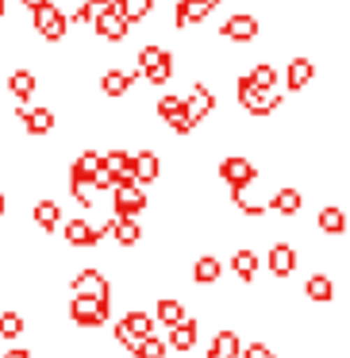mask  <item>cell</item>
<instances>
[{
    "mask_svg": "<svg viewBox=\"0 0 350 358\" xmlns=\"http://www.w3.org/2000/svg\"><path fill=\"white\" fill-rule=\"evenodd\" d=\"M235 93H239V104L250 112V116H270V112L281 108V93H277V89H270V93H265V89H254L247 73L239 78V89H235Z\"/></svg>",
    "mask_w": 350,
    "mask_h": 358,
    "instance_id": "1",
    "label": "cell"
},
{
    "mask_svg": "<svg viewBox=\"0 0 350 358\" xmlns=\"http://www.w3.org/2000/svg\"><path fill=\"white\" fill-rule=\"evenodd\" d=\"M139 73L150 85H166L173 78V55L166 47H143L139 50Z\"/></svg>",
    "mask_w": 350,
    "mask_h": 358,
    "instance_id": "2",
    "label": "cell"
},
{
    "mask_svg": "<svg viewBox=\"0 0 350 358\" xmlns=\"http://www.w3.org/2000/svg\"><path fill=\"white\" fill-rule=\"evenodd\" d=\"M219 178L231 185V193L235 189H250L258 181V166L250 162V158H242V155H231V158L219 162Z\"/></svg>",
    "mask_w": 350,
    "mask_h": 358,
    "instance_id": "3",
    "label": "cell"
},
{
    "mask_svg": "<svg viewBox=\"0 0 350 358\" xmlns=\"http://www.w3.org/2000/svg\"><path fill=\"white\" fill-rule=\"evenodd\" d=\"M62 239L70 243V247H96L101 239H108V220H104V224L70 220V224H62Z\"/></svg>",
    "mask_w": 350,
    "mask_h": 358,
    "instance_id": "4",
    "label": "cell"
},
{
    "mask_svg": "<svg viewBox=\"0 0 350 358\" xmlns=\"http://www.w3.org/2000/svg\"><path fill=\"white\" fill-rule=\"evenodd\" d=\"M70 320L78 327H101L108 320V301H96V296H73L70 301Z\"/></svg>",
    "mask_w": 350,
    "mask_h": 358,
    "instance_id": "5",
    "label": "cell"
},
{
    "mask_svg": "<svg viewBox=\"0 0 350 358\" xmlns=\"http://www.w3.org/2000/svg\"><path fill=\"white\" fill-rule=\"evenodd\" d=\"M112 208H116V220H135L147 208V193L139 185H116L112 189Z\"/></svg>",
    "mask_w": 350,
    "mask_h": 358,
    "instance_id": "6",
    "label": "cell"
},
{
    "mask_svg": "<svg viewBox=\"0 0 350 358\" xmlns=\"http://www.w3.org/2000/svg\"><path fill=\"white\" fill-rule=\"evenodd\" d=\"M35 31H39L43 39H50V43L66 39V31H70V24H66V12H58L54 4H43V8H35Z\"/></svg>",
    "mask_w": 350,
    "mask_h": 358,
    "instance_id": "7",
    "label": "cell"
},
{
    "mask_svg": "<svg viewBox=\"0 0 350 358\" xmlns=\"http://www.w3.org/2000/svg\"><path fill=\"white\" fill-rule=\"evenodd\" d=\"M181 104H185V120L196 127L204 116H212V108H216V93H212L208 85H200V81H196V85H193V93H189V96H181Z\"/></svg>",
    "mask_w": 350,
    "mask_h": 358,
    "instance_id": "8",
    "label": "cell"
},
{
    "mask_svg": "<svg viewBox=\"0 0 350 358\" xmlns=\"http://www.w3.org/2000/svg\"><path fill=\"white\" fill-rule=\"evenodd\" d=\"M162 178V158L154 155V150H139V155H131V181L135 185H154V181Z\"/></svg>",
    "mask_w": 350,
    "mask_h": 358,
    "instance_id": "9",
    "label": "cell"
},
{
    "mask_svg": "<svg viewBox=\"0 0 350 358\" xmlns=\"http://www.w3.org/2000/svg\"><path fill=\"white\" fill-rule=\"evenodd\" d=\"M73 296H96V301H108V278L101 270H81L73 278Z\"/></svg>",
    "mask_w": 350,
    "mask_h": 358,
    "instance_id": "10",
    "label": "cell"
},
{
    "mask_svg": "<svg viewBox=\"0 0 350 358\" xmlns=\"http://www.w3.org/2000/svg\"><path fill=\"white\" fill-rule=\"evenodd\" d=\"M93 27H96V35H101V39H108V43H119L127 35V20L119 16V8H112V12H104V16H96L93 20Z\"/></svg>",
    "mask_w": 350,
    "mask_h": 358,
    "instance_id": "11",
    "label": "cell"
},
{
    "mask_svg": "<svg viewBox=\"0 0 350 358\" xmlns=\"http://www.w3.org/2000/svg\"><path fill=\"white\" fill-rule=\"evenodd\" d=\"M219 35H224V39H231V43H250L258 35V20L254 16H242V12H239V16H231L224 27H219Z\"/></svg>",
    "mask_w": 350,
    "mask_h": 358,
    "instance_id": "12",
    "label": "cell"
},
{
    "mask_svg": "<svg viewBox=\"0 0 350 358\" xmlns=\"http://www.w3.org/2000/svg\"><path fill=\"white\" fill-rule=\"evenodd\" d=\"M135 78H139V70H104L101 73V93L104 96H124L127 89L135 85Z\"/></svg>",
    "mask_w": 350,
    "mask_h": 358,
    "instance_id": "13",
    "label": "cell"
},
{
    "mask_svg": "<svg viewBox=\"0 0 350 358\" xmlns=\"http://www.w3.org/2000/svg\"><path fill=\"white\" fill-rule=\"evenodd\" d=\"M101 166L116 178V185H135L131 181V155H127V150H108V155H101Z\"/></svg>",
    "mask_w": 350,
    "mask_h": 358,
    "instance_id": "14",
    "label": "cell"
},
{
    "mask_svg": "<svg viewBox=\"0 0 350 358\" xmlns=\"http://www.w3.org/2000/svg\"><path fill=\"white\" fill-rule=\"evenodd\" d=\"M219 0H177V27H189V24H200L212 8H216Z\"/></svg>",
    "mask_w": 350,
    "mask_h": 358,
    "instance_id": "15",
    "label": "cell"
},
{
    "mask_svg": "<svg viewBox=\"0 0 350 358\" xmlns=\"http://www.w3.org/2000/svg\"><path fill=\"white\" fill-rule=\"evenodd\" d=\"M196 335H200V327H196V320L193 316H185L177 327H170V339H166V347H173V350H193L196 347Z\"/></svg>",
    "mask_w": 350,
    "mask_h": 358,
    "instance_id": "16",
    "label": "cell"
},
{
    "mask_svg": "<svg viewBox=\"0 0 350 358\" xmlns=\"http://www.w3.org/2000/svg\"><path fill=\"white\" fill-rule=\"evenodd\" d=\"M312 78H316V62H312V58H304V55L293 58V62L285 66V89H293V93H296V89H304Z\"/></svg>",
    "mask_w": 350,
    "mask_h": 358,
    "instance_id": "17",
    "label": "cell"
},
{
    "mask_svg": "<svg viewBox=\"0 0 350 358\" xmlns=\"http://www.w3.org/2000/svg\"><path fill=\"white\" fill-rule=\"evenodd\" d=\"M108 235H112V239H116L124 250H131L135 243L143 239V227H139V220H116V216H112V220H108Z\"/></svg>",
    "mask_w": 350,
    "mask_h": 358,
    "instance_id": "18",
    "label": "cell"
},
{
    "mask_svg": "<svg viewBox=\"0 0 350 358\" xmlns=\"http://www.w3.org/2000/svg\"><path fill=\"white\" fill-rule=\"evenodd\" d=\"M231 273L242 281V285H254V278H258V255L254 250H247V247L235 250L231 255Z\"/></svg>",
    "mask_w": 350,
    "mask_h": 358,
    "instance_id": "19",
    "label": "cell"
},
{
    "mask_svg": "<svg viewBox=\"0 0 350 358\" xmlns=\"http://www.w3.org/2000/svg\"><path fill=\"white\" fill-rule=\"evenodd\" d=\"M219 278H224V262H219L216 255H200L193 262V281L196 285H216Z\"/></svg>",
    "mask_w": 350,
    "mask_h": 358,
    "instance_id": "20",
    "label": "cell"
},
{
    "mask_svg": "<svg viewBox=\"0 0 350 358\" xmlns=\"http://www.w3.org/2000/svg\"><path fill=\"white\" fill-rule=\"evenodd\" d=\"M20 120H24V127L31 135L54 131V112H50V108H20Z\"/></svg>",
    "mask_w": 350,
    "mask_h": 358,
    "instance_id": "21",
    "label": "cell"
},
{
    "mask_svg": "<svg viewBox=\"0 0 350 358\" xmlns=\"http://www.w3.org/2000/svg\"><path fill=\"white\" fill-rule=\"evenodd\" d=\"M119 327L139 343V339H147V335H154V316H150V312H127V316L119 320Z\"/></svg>",
    "mask_w": 350,
    "mask_h": 358,
    "instance_id": "22",
    "label": "cell"
},
{
    "mask_svg": "<svg viewBox=\"0 0 350 358\" xmlns=\"http://www.w3.org/2000/svg\"><path fill=\"white\" fill-rule=\"evenodd\" d=\"M270 270H273V278H289V273L296 270V250L289 247V243H277V247L270 250Z\"/></svg>",
    "mask_w": 350,
    "mask_h": 358,
    "instance_id": "23",
    "label": "cell"
},
{
    "mask_svg": "<svg viewBox=\"0 0 350 358\" xmlns=\"http://www.w3.org/2000/svg\"><path fill=\"white\" fill-rule=\"evenodd\" d=\"M185 316H189V312H185V304H181V301H173V296H158V304H154V324L162 320L166 327H177Z\"/></svg>",
    "mask_w": 350,
    "mask_h": 358,
    "instance_id": "24",
    "label": "cell"
},
{
    "mask_svg": "<svg viewBox=\"0 0 350 358\" xmlns=\"http://www.w3.org/2000/svg\"><path fill=\"white\" fill-rule=\"evenodd\" d=\"M8 89H12L16 101H31L35 89H39V78H35L31 70H16V73H8Z\"/></svg>",
    "mask_w": 350,
    "mask_h": 358,
    "instance_id": "25",
    "label": "cell"
},
{
    "mask_svg": "<svg viewBox=\"0 0 350 358\" xmlns=\"http://www.w3.org/2000/svg\"><path fill=\"white\" fill-rule=\"evenodd\" d=\"M31 220L39 224V231H54V227L62 224V208H58L54 201H39L31 208Z\"/></svg>",
    "mask_w": 350,
    "mask_h": 358,
    "instance_id": "26",
    "label": "cell"
},
{
    "mask_svg": "<svg viewBox=\"0 0 350 358\" xmlns=\"http://www.w3.org/2000/svg\"><path fill=\"white\" fill-rule=\"evenodd\" d=\"M316 227H319V231H327V235H342V231H347V212L335 208V204H327V208H319Z\"/></svg>",
    "mask_w": 350,
    "mask_h": 358,
    "instance_id": "27",
    "label": "cell"
},
{
    "mask_svg": "<svg viewBox=\"0 0 350 358\" xmlns=\"http://www.w3.org/2000/svg\"><path fill=\"white\" fill-rule=\"evenodd\" d=\"M265 208H273L277 216H296V212H300V193H296V189H277Z\"/></svg>",
    "mask_w": 350,
    "mask_h": 358,
    "instance_id": "28",
    "label": "cell"
},
{
    "mask_svg": "<svg viewBox=\"0 0 350 358\" xmlns=\"http://www.w3.org/2000/svg\"><path fill=\"white\" fill-rule=\"evenodd\" d=\"M239 350H242L239 335H235V331H219L216 339H212V347H208V358H239Z\"/></svg>",
    "mask_w": 350,
    "mask_h": 358,
    "instance_id": "29",
    "label": "cell"
},
{
    "mask_svg": "<svg viewBox=\"0 0 350 358\" xmlns=\"http://www.w3.org/2000/svg\"><path fill=\"white\" fill-rule=\"evenodd\" d=\"M112 8H116L112 0H85V4H81V8L66 20V24H93L96 16H104V12H112Z\"/></svg>",
    "mask_w": 350,
    "mask_h": 358,
    "instance_id": "30",
    "label": "cell"
},
{
    "mask_svg": "<svg viewBox=\"0 0 350 358\" xmlns=\"http://www.w3.org/2000/svg\"><path fill=\"white\" fill-rule=\"evenodd\" d=\"M304 293H308V301L327 304V301L335 296V285H331V278H327V273H312L308 285H304Z\"/></svg>",
    "mask_w": 350,
    "mask_h": 358,
    "instance_id": "31",
    "label": "cell"
},
{
    "mask_svg": "<svg viewBox=\"0 0 350 358\" xmlns=\"http://www.w3.org/2000/svg\"><path fill=\"white\" fill-rule=\"evenodd\" d=\"M231 201H235V208L242 212V216H265V201H258V196H250V189H235L231 193Z\"/></svg>",
    "mask_w": 350,
    "mask_h": 358,
    "instance_id": "32",
    "label": "cell"
},
{
    "mask_svg": "<svg viewBox=\"0 0 350 358\" xmlns=\"http://www.w3.org/2000/svg\"><path fill=\"white\" fill-rule=\"evenodd\" d=\"M116 8H119V16H124L127 24H139V20H147V16H150L154 0H119Z\"/></svg>",
    "mask_w": 350,
    "mask_h": 358,
    "instance_id": "33",
    "label": "cell"
},
{
    "mask_svg": "<svg viewBox=\"0 0 350 358\" xmlns=\"http://www.w3.org/2000/svg\"><path fill=\"white\" fill-rule=\"evenodd\" d=\"M96 166H101V155H96V150H81V155L73 158V166H70V178H89L93 181Z\"/></svg>",
    "mask_w": 350,
    "mask_h": 358,
    "instance_id": "34",
    "label": "cell"
},
{
    "mask_svg": "<svg viewBox=\"0 0 350 358\" xmlns=\"http://www.w3.org/2000/svg\"><path fill=\"white\" fill-rule=\"evenodd\" d=\"M247 78H250V85H254V89H265V93H270V89L277 85V70H273L270 62H258L254 70L247 73Z\"/></svg>",
    "mask_w": 350,
    "mask_h": 358,
    "instance_id": "35",
    "label": "cell"
},
{
    "mask_svg": "<svg viewBox=\"0 0 350 358\" xmlns=\"http://www.w3.org/2000/svg\"><path fill=\"white\" fill-rule=\"evenodd\" d=\"M166 350H170V347H166V343L158 339V335H147V339L135 343L131 355H135V358H166Z\"/></svg>",
    "mask_w": 350,
    "mask_h": 358,
    "instance_id": "36",
    "label": "cell"
},
{
    "mask_svg": "<svg viewBox=\"0 0 350 358\" xmlns=\"http://www.w3.org/2000/svg\"><path fill=\"white\" fill-rule=\"evenodd\" d=\"M70 193L78 196V204H85V208L96 204V185L89 178H70Z\"/></svg>",
    "mask_w": 350,
    "mask_h": 358,
    "instance_id": "37",
    "label": "cell"
},
{
    "mask_svg": "<svg viewBox=\"0 0 350 358\" xmlns=\"http://www.w3.org/2000/svg\"><path fill=\"white\" fill-rule=\"evenodd\" d=\"M24 335V316L20 312H0V339H16Z\"/></svg>",
    "mask_w": 350,
    "mask_h": 358,
    "instance_id": "38",
    "label": "cell"
},
{
    "mask_svg": "<svg viewBox=\"0 0 350 358\" xmlns=\"http://www.w3.org/2000/svg\"><path fill=\"white\" fill-rule=\"evenodd\" d=\"M185 112V104H181V96H173V93H166L162 101H158V116L166 120V124H173V120Z\"/></svg>",
    "mask_w": 350,
    "mask_h": 358,
    "instance_id": "39",
    "label": "cell"
},
{
    "mask_svg": "<svg viewBox=\"0 0 350 358\" xmlns=\"http://www.w3.org/2000/svg\"><path fill=\"white\" fill-rule=\"evenodd\" d=\"M239 358H277V355H273V347H265V343H250V347L239 350Z\"/></svg>",
    "mask_w": 350,
    "mask_h": 358,
    "instance_id": "40",
    "label": "cell"
},
{
    "mask_svg": "<svg viewBox=\"0 0 350 358\" xmlns=\"http://www.w3.org/2000/svg\"><path fill=\"white\" fill-rule=\"evenodd\" d=\"M4 358H31V350H27V347H8V350H4Z\"/></svg>",
    "mask_w": 350,
    "mask_h": 358,
    "instance_id": "41",
    "label": "cell"
},
{
    "mask_svg": "<svg viewBox=\"0 0 350 358\" xmlns=\"http://www.w3.org/2000/svg\"><path fill=\"white\" fill-rule=\"evenodd\" d=\"M4 212H8V193L0 189V216H4Z\"/></svg>",
    "mask_w": 350,
    "mask_h": 358,
    "instance_id": "42",
    "label": "cell"
},
{
    "mask_svg": "<svg viewBox=\"0 0 350 358\" xmlns=\"http://www.w3.org/2000/svg\"><path fill=\"white\" fill-rule=\"evenodd\" d=\"M24 4H27V8L35 12V8H43V4H50V0H24Z\"/></svg>",
    "mask_w": 350,
    "mask_h": 358,
    "instance_id": "43",
    "label": "cell"
},
{
    "mask_svg": "<svg viewBox=\"0 0 350 358\" xmlns=\"http://www.w3.org/2000/svg\"><path fill=\"white\" fill-rule=\"evenodd\" d=\"M0 20H4V0H0Z\"/></svg>",
    "mask_w": 350,
    "mask_h": 358,
    "instance_id": "44",
    "label": "cell"
},
{
    "mask_svg": "<svg viewBox=\"0 0 350 358\" xmlns=\"http://www.w3.org/2000/svg\"><path fill=\"white\" fill-rule=\"evenodd\" d=\"M112 4H119V0H112Z\"/></svg>",
    "mask_w": 350,
    "mask_h": 358,
    "instance_id": "45",
    "label": "cell"
}]
</instances>
